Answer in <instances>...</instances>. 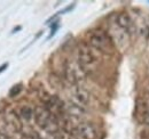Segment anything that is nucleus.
I'll use <instances>...</instances> for the list:
<instances>
[{"label":"nucleus","mask_w":149,"mask_h":139,"mask_svg":"<svg viewBox=\"0 0 149 139\" xmlns=\"http://www.w3.org/2000/svg\"><path fill=\"white\" fill-rule=\"evenodd\" d=\"M35 121L38 127L45 130L49 135H56L60 132V123L57 118L54 116L45 106H37L35 108Z\"/></svg>","instance_id":"1"},{"label":"nucleus","mask_w":149,"mask_h":139,"mask_svg":"<svg viewBox=\"0 0 149 139\" xmlns=\"http://www.w3.org/2000/svg\"><path fill=\"white\" fill-rule=\"evenodd\" d=\"M77 62L86 74L93 73L97 69V58L87 43H80L78 46Z\"/></svg>","instance_id":"2"},{"label":"nucleus","mask_w":149,"mask_h":139,"mask_svg":"<svg viewBox=\"0 0 149 139\" xmlns=\"http://www.w3.org/2000/svg\"><path fill=\"white\" fill-rule=\"evenodd\" d=\"M88 43L93 49L99 50L101 52L110 54L113 50V42H112L111 38L109 36L108 32H106L103 30L93 31L90 34Z\"/></svg>","instance_id":"3"},{"label":"nucleus","mask_w":149,"mask_h":139,"mask_svg":"<svg viewBox=\"0 0 149 139\" xmlns=\"http://www.w3.org/2000/svg\"><path fill=\"white\" fill-rule=\"evenodd\" d=\"M63 72H64L65 80L72 86H78V83L83 81L86 76V73L80 67L78 62H74V61L65 62Z\"/></svg>","instance_id":"4"},{"label":"nucleus","mask_w":149,"mask_h":139,"mask_svg":"<svg viewBox=\"0 0 149 139\" xmlns=\"http://www.w3.org/2000/svg\"><path fill=\"white\" fill-rule=\"evenodd\" d=\"M72 132L78 139H95L97 136L96 128L91 122L87 121L79 122L76 127H74Z\"/></svg>","instance_id":"5"},{"label":"nucleus","mask_w":149,"mask_h":139,"mask_svg":"<svg viewBox=\"0 0 149 139\" xmlns=\"http://www.w3.org/2000/svg\"><path fill=\"white\" fill-rule=\"evenodd\" d=\"M108 34L111 38L112 42H113L117 47L124 48V47L127 45V41H129V36H130V35L127 34L123 29H120L116 23H113L111 26H110Z\"/></svg>","instance_id":"6"},{"label":"nucleus","mask_w":149,"mask_h":139,"mask_svg":"<svg viewBox=\"0 0 149 139\" xmlns=\"http://www.w3.org/2000/svg\"><path fill=\"white\" fill-rule=\"evenodd\" d=\"M120 29H123L129 35L133 34L138 31V28H136V23L133 21V18L130 16V14L123 12V13H119L116 17V22H115Z\"/></svg>","instance_id":"7"},{"label":"nucleus","mask_w":149,"mask_h":139,"mask_svg":"<svg viewBox=\"0 0 149 139\" xmlns=\"http://www.w3.org/2000/svg\"><path fill=\"white\" fill-rule=\"evenodd\" d=\"M3 122L6 124V127L13 131V132H19L22 131L23 127H22V120L19 118V115L15 111H7L3 113Z\"/></svg>","instance_id":"8"},{"label":"nucleus","mask_w":149,"mask_h":139,"mask_svg":"<svg viewBox=\"0 0 149 139\" xmlns=\"http://www.w3.org/2000/svg\"><path fill=\"white\" fill-rule=\"evenodd\" d=\"M72 103L79 105L80 107L85 108L91 103V94L79 86H74L72 89Z\"/></svg>","instance_id":"9"},{"label":"nucleus","mask_w":149,"mask_h":139,"mask_svg":"<svg viewBox=\"0 0 149 139\" xmlns=\"http://www.w3.org/2000/svg\"><path fill=\"white\" fill-rule=\"evenodd\" d=\"M64 113L70 119H81L86 114V109L72 102L64 104Z\"/></svg>","instance_id":"10"},{"label":"nucleus","mask_w":149,"mask_h":139,"mask_svg":"<svg viewBox=\"0 0 149 139\" xmlns=\"http://www.w3.org/2000/svg\"><path fill=\"white\" fill-rule=\"evenodd\" d=\"M138 115L145 124H149V106L145 104H138Z\"/></svg>","instance_id":"11"},{"label":"nucleus","mask_w":149,"mask_h":139,"mask_svg":"<svg viewBox=\"0 0 149 139\" xmlns=\"http://www.w3.org/2000/svg\"><path fill=\"white\" fill-rule=\"evenodd\" d=\"M19 115L22 120L29 122L32 118H33V115H35V109H33V108H31V107H30V106H28V105H24V106H22V107H21Z\"/></svg>","instance_id":"12"},{"label":"nucleus","mask_w":149,"mask_h":139,"mask_svg":"<svg viewBox=\"0 0 149 139\" xmlns=\"http://www.w3.org/2000/svg\"><path fill=\"white\" fill-rule=\"evenodd\" d=\"M22 132H23V136L25 139H44L37 131H35L32 129H28V130L22 129Z\"/></svg>","instance_id":"13"},{"label":"nucleus","mask_w":149,"mask_h":139,"mask_svg":"<svg viewBox=\"0 0 149 139\" xmlns=\"http://www.w3.org/2000/svg\"><path fill=\"white\" fill-rule=\"evenodd\" d=\"M22 89H23V86H22L21 83H17V85H15V86H13V87L10 88V90H9V92H8V95H9V97H12V98H14V97H16V96H19V94H21V91H22Z\"/></svg>","instance_id":"14"},{"label":"nucleus","mask_w":149,"mask_h":139,"mask_svg":"<svg viewBox=\"0 0 149 139\" xmlns=\"http://www.w3.org/2000/svg\"><path fill=\"white\" fill-rule=\"evenodd\" d=\"M57 137H58V139H78L74 132L63 131V130H60V132L57 133Z\"/></svg>","instance_id":"15"},{"label":"nucleus","mask_w":149,"mask_h":139,"mask_svg":"<svg viewBox=\"0 0 149 139\" xmlns=\"http://www.w3.org/2000/svg\"><path fill=\"white\" fill-rule=\"evenodd\" d=\"M7 67H8V63H5V64L0 65V73H1V72H3Z\"/></svg>","instance_id":"16"},{"label":"nucleus","mask_w":149,"mask_h":139,"mask_svg":"<svg viewBox=\"0 0 149 139\" xmlns=\"http://www.w3.org/2000/svg\"><path fill=\"white\" fill-rule=\"evenodd\" d=\"M0 139H10L3 131H0Z\"/></svg>","instance_id":"17"},{"label":"nucleus","mask_w":149,"mask_h":139,"mask_svg":"<svg viewBox=\"0 0 149 139\" xmlns=\"http://www.w3.org/2000/svg\"><path fill=\"white\" fill-rule=\"evenodd\" d=\"M143 139H149V136H147V137H145Z\"/></svg>","instance_id":"18"}]
</instances>
